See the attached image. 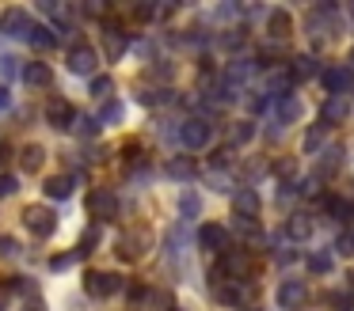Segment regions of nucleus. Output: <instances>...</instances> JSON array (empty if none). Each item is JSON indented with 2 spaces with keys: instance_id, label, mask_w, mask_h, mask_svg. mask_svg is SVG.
<instances>
[{
  "instance_id": "13",
  "label": "nucleus",
  "mask_w": 354,
  "mask_h": 311,
  "mask_svg": "<svg viewBox=\"0 0 354 311\" xmlns=\"http://www.w3.org/2000/svg\"><path fill=\"white\" fill-rule=\"evenodd\" d=\"M217 300H221L225 308H244V281L221 277L217 281Z\"/></svg>"
},
{
  "instance_id": "24",
  "label": "nucleus",
  "mask_w": 354,
  "mask_h": 311,
  "mask_svg": "<svg viewBox=\"0 0 354 311\" xmlns=\"http://www.w3.org/2000/svg\"><path fill=\"white\" fill-rule=\"evenodd\" d=\"M42 159H46V152H42L39 144H27V148L19 152V163H24V171H39Z\"/></svg>"
},
{
  "instance_id": "31",
  "label": "nucleus",
  "mask_w": 354,
  "mask_h": 311,
  "mask_svg": "<svg viewBox=\"0 0 354 311\" xmlns=\"http://www.w3.org/2000/svg\"><path fill=\"white\" fill-rule=\"evenodd\" d=\"M324 129H328V126L308 129V133H305V152H320V148H324Z\"/></svg>"
},
{
  "instance_id": "42",
  "label": "nucleus",
  "mask_w": 354,
  "mask_h": 311,
  "mask_svg": "<svg viewBox=\"0 0 354 311\" xmlns=\"http://www.w3.org/2000/svg\"><path fill=\"white\" fill-rule=\"evenodd\" d=\"M252 133H255V126H252V121H240V126H236V141H248Z\"/></svg>"
},
{
  "instance_id": "39",
  "label": "nucleus",
  "mask_w": 354,
  "mask_h": 311,
  "mask_svg": "<svg viewBox=\"0 0 354 311\" xmlns=\"http://www.w3.org/2000/svg\"><path fill=\"white\" fill-rule=\"evenodd\" d=\"M331 300H335V311H354V300L346 292H331Z\"/></svg>"
},
{
  "instance_id": "35",
  "label": "nucleus",
  "mask_w": 354,
  "mask_h": 311,
  "mask_svg": "<svg viewBox=\"0 0 354 311\" xmlns=\"http://www.w3.org/2000/svg\"><path fill=\"white\" fill-rule=\"evenodd\" d=\"M19 68H24V65H16V57L0 53V76H4V80H8V76H19Z\"/></svg>"
},
{
  "instance_id": "3",
  "label": "nucleus",
  "mask_w": 354,
  "mask_h": 311,
  "mask_svg": "<svg viewBox=\"0 0 354 311\" xmlns=\"http://www.w3.org/2000/svg\"><path fill=\"white\" fill-rule=\"evenodd\" d=\"M118 288H122V277L118 273H107V270H88L84 273V292L88 296H115Z\"/></svg>"
},
{
  "instance_id": "48",
  "label": "nucleus",
  "mask_w": 354,
  "mask_h": 311,
  "mask_svg": "<svg viewBox=\"0 0 354 311\" xmlns=\"http://www.w3.org/2000/svg\"><path fill=\"white\" fill-rule=\"evenodd\" d=\"M351 61H354V50H351Z\"/></svg>"
},
{
  "instance_id": "40",
  "label": "nucleus",
  "mask_w": 354,
  "mask_h": 311,
  "mask_svg": "<svg viewBox=\"0 0 354 311\" xmlns=\"http://www.w3.org/2000/svg\"><path fill=\"white\" fill-rule=\"evenodd\" d=\"M301 194H305V197H320V182H316V179H305V182H301Z\"/></svg>"
},
{
  "instance_id": "9",
  "label": "nucleus",
  "mask_w": 354,
  "mask_h": 311,
  "mask_svg": "<svg viewBox=\"0 0 354 311\" xmlns=\"http://www.w3.org/2000/svg\"><path fill=\"white\" fill-rule=\"evenodd\" d=\"M88 212L100 217V220H111L118 212V197L111 194V190H92V194H88Z\"/></svg>"
},
{
  "instance_id": "22",
  "label": "nucleus",
  "mask_w": 354,
  "mask_h": 311,
  "mask_svg": "<svg viewBox=\"0 0 354 311\" xmlns=\"http://www.w3.org/2000/svg\"><path fill=\"white\" fill-rule=\"evenodd\" d=\"M274 110H278V121H282V126H286V121H297V118H301V103H297L293 95L278 99V106H274Z\"/></svg>"
},
{
  "instance_id": "30",
  "label": "nucleus",
  "mask_w": 354,
  "mask_h": 311,
  "mask_svg": "<svg viewBox=\"0 0 354 311\" xmlns=\"http://www.w3.org/2000/svg\"><path fill=\"white\" fill-rule=\"evenodd\" d=\"M118 118H122V103H115V99H111V103L100 110V126H111V121H118Z\"/></svg>"
},
{
  "instance_id": "34",
  "label": "nucleus",
  "mask_w": 354,
  "mask_h": 311,
  "mask_svg": "<svg viewBox=\"0 0 354 311\" xmlns=\"http://www.w3.org/2000/svg\"><path fill=\"white\" fill-rule=\"evenodd\" d=\"M111 88H115V83H111V76H95V80H92V95L95 99H107Z\"/></svg>"
},
{
  "instance_id": "1",
  "label": "nucleus",
  "mask_w": 354,
  "mask_h": 311,
  "mask_svg": "<svg viewBox=\"0 0 354 311\" xmlns=\"http://www.w3.org/2000/svg\"><path fill=\"white\" fill-rule=\"evenodd\" d=\"M35 27H39V23H35L31 12H24V8H8V12L0 15V30H4L8 38H24V42H31Z\"/></svg>"
},
{
  "instance_id": "11",
  "label": "nucleus",
  "mask_w": 354,
  "mask_h": 311,
  "mask_svg": "<svg viewBox=\"0 0 354 311\" xmlns=\"http://www.w3.org/2000/svg\"><path fill=\"white\" fill-rule=\"evenodd\" d=\"M19 80H24L27 88H50V83H54V72H50L42 61H24V68H19Z\"/></svg>"
},
{
  "instance_id": "36",
  "label": "nucleus",
  "mask_w": 354,
  "mask_h": 311,
  "mask_svg": "<svg viewBox=\"0 0 354 311\" xmlns=\"http://www.w3.org/2000/svg\"><path fill=\"white\" fill-rule=\"evenodd\" d=\"M308 265H313L316 273H328V270H331V254H324V250H316V254L308 258Z\"/></svg>"
},
{
  "instance_id": "32",
  "label": "nucleus",
  "mask_w": 354,
  "mask_h": 311,
  "mask_svg": "<svg viewBox=\"0 0 354 311\" xmlns=\"http://www.w3.org/2000/svg\"><path fill=\"white\" fill-rule=\"evenodd\" d=\"M274 171H278V179H286V186H293V179H297V163L293 159H282Z\"/></svg>"
},
{
  "instance_id": "17",
  "label": "nucleus",
  "mask_w": 354,
  "mask_h": 311,
  "mask_svg": "<svg viewBox=\"0 0 354 311\" xmlns=\"http://www.w3.org/2000/svg\"><path fill=\"white\" fill-rule=\"evenodd\" d=\"M232 209H236V217H255V212H259V194H255L252 186L236 190V194H232Z\"/></svg>"
},
{
  "instance_id": "5",
  "label": "nucleus",
  "mask_w": 354,
  "mask_h": 311,
  "mask_svg": "<svg viewBox=\"0 0 354 311\" xmlns=\"http://www.w3.org/2000/svg\"><path fill=\"white\" fill-rule=\"evenodd\" d=\"M149 228H133V232L122 235V243H118V258H126V262H133V258H141L149 250Z\"/></svg>"
},
{
  "instance_id": "19",
  "label": "nucleus",
  "mask_w": 354,
  "mask_h": 311,
  "mask_svg": "<svg viewBox=\"0 0 354 311\" xmlns=\"http://www.w3.org/2000/svg\"><path fill=\"white\" fill-rule=\"evenodd\" d=\"M267 30H270V38H290V30H293V15H290V12H282V8L267 12Z\"/></svg>"
},
{
  "instance_id": "15",
  "label": "nucleus",
  "mask_w": 354,
  "mask_h": 311,
  "mask_svg": "<svg viewBox=\"0 0 354 311\" xmlns=\"http://www.w3.org/2000/svg\"><path fill=\"white\" fill-rule=\"evenodd\" d=\"M346 114H351V103L339 99V95H331L328 103L320 106V121H324V126H339V121H346Z\"/></svg>"
},
{
  "instance_id": "23",
  "label": "nucleus",
  "mask_w": 354,
  "mask_h": 311,
  "mask_svg": "<svg viewBox=\"0 0 354 311\" xmlns=\"http://www.w3.org/2000/svg\"><path fill=\"white\" fill-rule=\"evenodd\" d=\"M343 167V148H324L320 152V174H335Z\"/></svg>"
},
{
  "instance_id": "18",
  "label": "nucleus",
  "mask_w": 354,
  "mask_h": 311,
  "mask_svg": "<svg viewBox=\"0 0 354 311\" xmlns=\"http://www.w3.org/2000/svg\"><path fill=\"white\" fill-rule=\"evenodd\" d=\"M305 285H301V281H282V285H278V303H282V308H301V303H305Z\"/></svg>"
},
{
  "instance_id": "29",
  "label": "nucleus",
  "mask_w": 354,
  "mask_h": 311,
  "mask_svg": "<svg viewBox=\"0 0 354 311\" xmlns=\"http://www.w3.org/2000/svg\"><path fill=\"white\" fill-rule=\"evenodd\" d=\"M198 209H202V201H198V194H191V190H187L183 197H179V212H183L187 220L191 217H198Z\"/></svg>"
},
{
  "instance_id": "21",
  "label": "nucleus",
  "mask_w": 354,
  "mask_h": 311,
  "mask_svg": "<svg viewBox=\"0 0 354 311\" xmlns=\"http://www.w3.org/2000/svg\"><path fill=\"white\" fill-rule=\"evenodd\" d=\"M194 171H198V167H194V159H191V156H176V159H168V174H171V179H194Z\"/></svg>"
},
{
  "instance_id": "45",
  "label": "nucleus",
  "mask_w": 354,
  "mask_h": 311,
  "mask_svg": "<svg viewBox=\"0 0 354 311\" xmlns=\"http://www.w3.org/2000/svg\"><path fill=\"white\" fill-rule=\"evenodd\" d=\"M24 311H46V308H42V300H27Z\"/></svg>"
},
{
  "instance_id": "16",
  "label": "nucleus",
  "mask_w": 354,
  "mask_h": 311,
  "mask_svg": "<svg viewBox=\"0 0 354 311\" xmlns=\"http://www.w3.org/2000/svg\"><path fill=\"white\" fill-rule=\"evenodd\" d=\"M313 232H316V224H313V217H308V212H293L290 220H286V235H290V239H313Z\"/></svg>"
},
{
  "instance_id": "43",
  "label": "nucleus",
  "mask_w": 354,
  "mask_h": 311,
  "mask_svg": "<svg viewBox=\"0 0 354 311\" xmlns=\"http://www.w3.org/2000/svg\"><path fill=\"white\" fill-rule=\"evenodd\" d=\"M130 300H133V308H138V303L145 300V288H138V285H133V288H130Z\"/></svg>"
},
{
  "instance_id": "47",
  "label": "nucleus",
  "mask_w": 354,
  "mask_h": 311,
  "mask_svg": "<svg viewBox=\"0 0 354 311\" xmlns=\"http://www.w3.org/2000/svg\"><path fill=\"white\" fill-rule=\"evenodd\" d=\"M351 288H354V273H351Z\"/></svg>"
},
{
  "instance_id": "8",
  "label": "nucleus",
  "mask_w": 354,
  "mask_h": 311,
  "mask_svg": "<svg viewBox=\"0 0 354 311\" xmlns=\"http://www.w3.org/2000/svg\"><path fill=\"white\" fill-rule=\"evenodd\" d=\"M324 88H328L331 95L346 99V91L354 88V68H346V65H335V68H324Z\"/></svg>"
},
{
  "instance_id": "28",
  "label": "nucleus",
  "mask_w": 354,
  "mask_h": 311,
  "mask_svg": "<svg viewBox=\"0 0 354 311\" xmlns=\"http://www.w3.org/2000/svg\"><path fill=\"white\" fill-rule=\"evenodd\" d=\"M126 53V34L118 27H111L107 30V57H122Z\"/></svg>"
},
{
  "instance_id": "44",
  "label": "nucleus",
  "mask_w": 354,
  "mask_h": 311,
  "mask_svg": "<svg viewBox=\"0 0 354 311\" xmlns=\"http://www.w3.org/2000/svg\"><path fill=\"white\" fill-rule=\"evenodd\" d=\"M12 103V95H8V88H4V83H0V110H4V106Z\"/></svg>"
},
{
  "instance_id": "2",
  "label": "nucleus",
  "mask_w": 354,
  "mask_h": 311,
  "mask_svg": "<svg viewBox=\"0 0 354 311\" xmlns=\"http://www.w3.org/2000/svg\"><path fill=\"white\" fill-rule=\"evenodd\" d=\"M179 141H183V148L198 152L214 141V126H209L206 118H187L183 126H179Z\"/></svg>"
},
{
  "instance_id": "4",
  "label": "nucleus",
  "mask_w": 354,
  "mask_h": 311,
  "mask_svg": "<svg viewBox=\"0 0 354 311\" xmlns=\"http://www.w3.org/2000/svg\"><path fill=\"white\" fill-rule=\"evenodd\" d=\"M24 228L31 235H54L57 217L46 209V205H27V209H24Z\"/></svg>"
},
{
  "instance_id": "27",
  "label": "nucleus",
  "mask_w": 354,
  "mask_h": 311,
  "mask_svg": "<svg viewBox=\"0 0 354 311\" xmlns=\"http://www.w3.org/2000/svg\"><path fill=\"white\" fill-rule=\"evenodd\" d=\"M31 46H39V50H54V46H57V34H54V27H35V34H31Z\"/></svg>"
},
{
  "instance_id": "41",
  "label": "nucleus",
  "mask_w": 354,
  "mask_h": 311,
  "mask_svg": "<svg viewBox=\"0 0 354 311\" xmlns=\"http://www.w3.org/2000/svg\"><path fill=\"white\" fill-rule=\"evenodd\" d=\"M4 194H16V179L12 174H0V197Z\"/></svg>"
},
{
  "instance_id": "14",
  "label": "nucleus",
  "mask_w": 354,
  "mask_h": 311,
  "mask_svg": "<svg viewBox=\"0 0 354 311\" xmlns=\"http://www.w3.org/2000/svg\"><path fill=\"white\" fill-rule=\"evenodd\" d=\"M320 201H324V209H328V217H331V220H339V224H351V220H354V205L346 201V197L324 194Z\"/></svg>"
},
{
  "instance_id": "20",
  "label": "nucleus",
  "mask_w": 354,
  "mask_h": 311,
  "mask_svg": "<svg viewBox=\"0 0 354 311\" xmlns=\"http://www.w3.org/2000/svg\"><path fill=\"white\" fill-rule=\"evenodd\" d=\"M73 186H77V182H73L69 174H54L42 190H46V197H54V201H65V197L73 194Z\"/></svg>"
},
{
  "instance_id": "33",
  "label": "nucleus",
  "mask_w": 354,
  "mask_h": 311,
  "mask_svg": "<svg viewBox=\"0 0 354 311\" xmlns=\"http://www.w3.org/2000/svg\"><path fill=\"white\" fill-rule=\"evenodd\" d=\"M138 99H141L145 106H156V103H168V99H171V91H164V88H160V91H141Z\"/></svg>"
},
{
  "instance_id": "46",
  "label": "nucleus",
  "mask_w": 354,
  "mask_h": 311,
  "mask_svg": "<svg viewBox=\"0 0 354 311\" xmlns=\"http://www.w3.org/2000/svg\"><path fill=\"white\" fill-rule=\"evenodd\" d=\"M240 311H259V308H240Z\"/></svg>"
},
{
  "instance_id": "37",
  "label": "nucleus",
  "mask_w": 354,
  "mask_h": 311,
  "mask_svg": "<svg viewBox=\"0 0 354 311\" xmlns=\"http://www.w3.org/2000/svg\"><path fill=\"white\" fill-rule=\"evenodd\" d=\"M77 133H80V137H95V133H100V118H80Z\"/></svg>"
},
{
  "instance_id": "25",
  "label": "nucleus",
  "mask_w": 354,
  "mask_h": 311,
  "mask_svg": "<svg viewBox=\"0 0 354 311\" xmlns=\"http://www.w3.org/2000/svg\"><path fill=\"white\" fill-rule=\"evenodd\" d=\"M232 224H236V232L244 235V239H263V228L255 217H232Z\"/></svg>"
},
{
  "instance_id": "26",
  "label": "nucleus",
  "mask_w": 354,
  "mask_h": 311,
  "mask_svg": "<svg viewBox=\"0 0 354 311\" xmlns=\"http://www.w3.org/2000/svg\"><path fill=\"white\" fill-rule=\"evenodd\" d=\"M290 72H293V80H308V76L316 72V61L313 57H293L290 61Z\"/></svg>"
},
{
  "instance_id": "12",
  "label": "nucleus",
  "mask_w": 354,
  "mask_h": 311,
  "mask_svg": "<svg viewBox=\"0 0 354 311\" xmlns=\"http://www.w3.org/2000/svg\"><path fill=\"white\" fill-rule=\"evenodd\" d=\"M198 247H206V250H229V232H225L221 224H202L198 228Z\"/></svg>"
},
{
  "instance_id": "6",
  "label": "nucleus",
  "mask_w": 354,
  "mask_h": 311,
  "mask_svg": "<svg viewBox=\"0 0 354 311\" xmlns=\"http://www.w3.org/2000/svg\"><path fill=\"white\" fill-rule=\"evenodd\" d=\"M214 273H225L229 281H244L248 273H252V262H248L244 250H225V254H221V265H217Z\"/></svg>"
},
{
  "instance_id": "10",
  "label": "nucleus",
  "mask_w": 354,
  "mask_h": 311,
  "mask_svg": "<svg viewBox=\"0 0 354 311\" xmlns=\"http://www.w3.org/2000/svg\"><path fill=\"white\" fill-rule=\"evenodd\" d=\"M95 61H100V53H95L92 46H73V50H69V72L92 76L95 72Z\"/></svg>"
},
{
  "instance_id": "38",
  "label": "nucleus",
  "mask_w": 354,
  "mask_h": 311,
  "mask_svg": "<svg viewBox=\"0 0 354 311\" xmlns=\"http://www.w3.org/2000/svg\"><path fill=\"white\" fill-rule=\"evenodd\" d=\"M335 250H339L343 258H351V254H354V235H351V232L339 235V239H335Z\"/></svg>"
},
{
  "instance_id": "7",
  "label": "nucleus",
  "mask_w": 354,
  "mask_h": 311,
  "mask_svg": "<svg viewBox=\"0 0 354 311\" xmlns=\"http://www.w3.org/2000/svg\"><path fill=\"white\" fill-rule=\"evenodd\" d=\"M46 118H50V126H54V129H77L73 121H80L77 110H73V103H69V99H62V95L46 103Z\"/></svg>"
}]
</instances>
